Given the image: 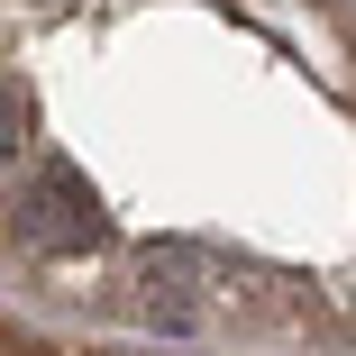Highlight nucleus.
I'll return each instance as SVG.
<instances>
[{"mask_svg": "<svg viewBox=\"0 0 356 356\" xmlns=\"http://www.w3.org/2000/svg\"><path fill=\"white\" fill-rule=\"evenodd\" d=\"M19 128H28V101H19V83H0V156L19 147Z\"/></svg>", "mask_w": 356, "mask_h": 356, "instance_id": "obj_2", "label": "nucleus"}, {"mask_svg": "<svg viewBox=\"0 0 356 356\" xmlns=\"http://www.w3.org/2000/svg\"><path fill=\"white\" fill-rule=\"evenodd\" d=\"M10 229L28 238V247H92L101 238V201H92V183L74 174V165H37L28 174V192H19V210H10Z\"/></svg>", "mask_w": 356, "mask_h": 356, "instance_id": "obj_1", "label": "nucleus"}]
</instances>
